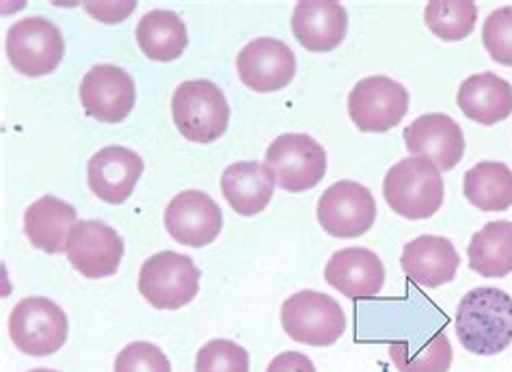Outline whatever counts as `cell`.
<instances>
[{"instance_id":"cell-7","label":"cell","mask_w":512,"mask_h":372,"mask_svg":"<svg viewBox=\"0 0 512 372\" xmlns=\"http://www.w3.org/2000/svg\"><path fill=\"white\" fill-rule=\"evenodd\" d=\"M5 48L9 63L29 78L55 72L65 55V42L59 26L39 16L13 24L7 31Z\"/></svg>"},{"instance_id":"cell-2","label":"cell","mask_w":512,"mask_h":372,"mask_svg":"<svg viewBox=\"0 0 512 372\" xmlns=\"http://www.w3.org/2000/svg\"><path fill=\"white\" fill-rule=\"evenodd\" d=\"M443 195H446V186H443L441 171L420 156L402 158L387 171L383 180L387 206L411 221L433 217L443 204Z\"/></svg>"},{"instance_id":"cell-5","label":"cell","mask_w":512,"mask_h":372,"mask_svg":"<svg viewBox=\"0 0 512 372\" xmlns=\"http://www.w3.org/2000/svg\"><path fill=\"white\" fill-rule=\"evenodd\" d=\"M201 273L195 262L175 251L147 258L139 273L141 297L156 310H180L199 292Z\"/></svg>"},{"instance_id":"cell-27","label":"cell","mask_w":512,"mask_h":372,"mask_svg":"<svg viewBox=\"0 0 512 372\" xmlns=\"http://www.w3.org/2000/svg\"><path fill=\"white\" fill-rule=\"evenodd\" d=\"M424 22L443 42H461L476 29L478 7L471 0H433L424 9Z\"/></svg>"},{"instance_id":"cell-32","label":"cell","mask_w":512,"mask_h":372,"mask_svg":"<svg viewBox=\"0 0 512 372\" xmlns=\"http://www.w3.org/2000/svg\"><path fill=\"white\" fill-rule=\"evenodd\" d=\"M29 372H57V370H48V368H35V370H29Z\"/></svg>"},{"instance_id":"cell-3","label":"cell","mask_w":512,"mask_h":372,"mask_svg":"<svg viewBox=\"0 0 512 372\" xmlns=\"http://www.w3.org/2000/svg\"><path fill=\"white\" fill-rule=\"evenodd\" d=\"M175 128L193 143H212L229 126V104L223 91L204 78L178 85L171 100Z\"/></svg>"},{"instance_id":"cell-13","label":"cell","mask_w":512,"mask_h":372,"mask_svg":"<svg viewBox=\"0 0 512 372\" xmlns=\"http://www.w3.org/2000/svg\"><path fill=\"white\" fill-rule=\"evenodd\" d=\"M240 81L258 93L279 91L292 83L296 57L292 48L275 37H258L238 52Z\"/></svg>"},{"instance_id":"cell-16","label":"cell","mask_w":512,"mask_h":372,"mask_svg":"<svg viewBox=\"0 0 512 372\" xmlns=\"http://www.w3.org/2000/svg\"><path fill=\"white\" fill-rule=\"evenodd\" d=\"M143 158L121 145H106L91 156L87 165L89 189L106 204L119 206L132 195L143 176Z\"/></svg>"},{"instance_id":"cell-1","label":"cell","mask_w":512,"mask_h":372,"mask_svg":"<svg viewBox=\"0 0 512 372\" xmlns=\"http://www.w3.org/2000/svg\"><path fill=\"white\" fill-rule=\"evenodd\" d=\"M456 334L463 347L482 357L512 344V297L500 288H474L456 308Z\"/></svg>"},{"instance_id":"cell-28","label":"cell","mask_w":512,"mask_h":372,"mask_svg":"<svg viewBox=\"0 0 512 372\" xmlns=\"http://www.w3.org/2000/svg\"><path fill=\"white\" fill-rule=\"evenodd\" d=\"M195 372H249V353L232 340H210L197 353Z\"/></svg>"},{"instance_id":"cell-19","label":"cell","mask_w":512,"mask_h":372,"mask_svg":"<svg viewBox=\"0 0 512 372\" xmlns=\"http://www.w3.org/2000/svg\"><path fill=\"white\" fill-rule=\"evenodd\" d=\"M400 264L417 286L439 288L456 277L461 258L448 238L424 234L402 249Z\"/></svg>"},{"instance_id":"cell-31","label":"cell","mask_w":512,"mask_h":372,"mask_svg":"<svg viewBox=\"0 0 512 372\" xmlns=\"http://www.w3.org/2000/svg\"><path fill=\"white\" fill-rule=\"evenodd\" d=\"M266 372H316L314 362L299 351H286L268 364Z\"/></svg>"},{"instance_id":"cell-25","label":"cell","mask_w":512,"mask_h":372,"mask_svg":"<svg viewBox=\"0 0 512 372\" xmlns=\"http://www.w3.org/2000/svg\"><path fill=\"white\" fill-rule=\"evenodd\" d=\"M465 197L484 212L508 210L512 206V169L495 161L474 165L465 174Z\"/></svg>"},{"instance_id":"cell-23","label":"cell","mask_w":512,"mask_h":372,"mask_svg":"<svg viewBox=\"0 0 512 372\" xmlns=\"http://www.w3.org/2000/svg\"><path fill=\"white\" fill-rule=\"evenodd\" d=\"M137 44L150 61L169 63L180 59L188 46L186 26L178 13L154 9L137 24Z\"/></svg>"},{"instance_id":"cell-8","label":"cell","mask_w":512,"mask_h":372,"mask_svg":"<svg viewBox=\"0 0 512 372\" xmlns=\"http://www.w3.org/2000/svg\"><path fill=\"white\" fill-rule=\"evenodd\" d=\"M266 165L288 193L314 189L327 174V152L307 135H281L266 150Z\"/></svg>"},{"instance_id":"cell-6","label":"cell","mask_w":512,"mask_h":372,"mask_svg":"<svg viewBox=\"0 0 512 372\" xmlns=\"http://www.w3.org/2000/svg\"><path fill=\"white\" fill-rule=\"evenodd\" d=\"M9 336L20 353L48 357L63 349L67 340V316L55 301L46 297L22 299L11 310Z\"/></svg>"},{"instance_id":"cell-18","label":"cell","mask_w":512,"mask_h":372,"mask_svg":"<svg viewBox=\"0 0 512 372\" xmlns=\"http://www.w3.org/2000/svg\"><path fill=\"white\" fill-rule=\"evenodd\" d=\"M292 33L312 52L335 50L348 33V13L335 0H301L292 16Z\"/></svg>"},{"instance_id":"cell-9","label":"cell","mask_w":512,"mask_h":372,"mask_svg":"<svg viewBox=\"0 0 512 372\" xmlns=\"http://www.w3.org/2000/svg\"><path fill=\"white\" fill-rule=\"evenodd\" d=\"M409 113V91L389 76L359 81L348 96V115L361 132H387Z\"/></svg>"},{"instance_id":"cell-15","label":"cell","mask_w":512,"mask_h":372,"mask_svg":"<svg viewBox=\"0 0 512 372\" xmlns=\"http://www.w3.org/2000/svg\"><path fill=\"white\" fill-rule=\"evenodd\" d=\"M404 143L415 156L426 158L437 169H454L465 154L463 130L446 113H426L404 130Z\"/></svg>"},{"instance_id":"cell-21","label":"cell","mask_w":512,"mask_h":372,"mask_svg":"<svg viewBox=\"0 0 512 372\" xmlns=\"http://www.w3.org/2000/svg\"><path fill=\"white\" fill-rule=\"evenodd\" d=\"M456 104L471 122L495 126L512 113V85L493 72L474 74L458 89Z\"/></svg>"},{"instance_id":"cell-4","label":"cell","mask_w":512,"mask_h":372,"mask_svg":"<svg viewBox=\"0 0 512 372\" xmlns=\"http://www.w3.org/2000/svg\"><path fill=\"white\" fill-rule=\"evenodd\" d=\"M281 325L288 338L309 347H331L346 331V314L333 297L301 290L281 305Z\"/></svg>"},{"instance_id":"cell-11","label":"cell","mask_w":512,"mask_h":372,"mask_svg":"<svg viewBox=\"0 0 512 372\" xmlns=\"http://www.w3.org/2000/svg\"><path fill=\"white\" fill-rule=\"evenodd\" d=\"M78 93L85 113L104 124L124 122L137 102L132 76L111 63L93 65Z\"/></svg>"},{"instance_id":"cell-17","label":"cell","mask_w":512,"mask_h":372,"mask_svg":"<svg viewBox=\"0 0 512 372\" xmlns=\"http://www.w3.org/2000/svg\"><path fill=\"white\" fill-rule=\"evenodd\" d=\"M325 279L348 299H374L385 286V267L374 251L346 247L335 251L327 262Z\"/></svg>"},{"instance_id":"cell-26","label":"cell","mask_w":512,"mask_h":372,"mask_svg":"<svg viewBox=\"0 0 512 372\" xmlns=\"http://www.w3.org/2000/svg\"><path fill=\"white\" fill-rule=\"evenodd\" d=\"M389 355L400 372H448L452 366V344L439 331L415 349L413 340H396L389 344Z\"/></svg>"},{"instance_id":"cell-14","label":"cell","mask_w":512,"mask_h":372,"mask_svg":"<svg viewBox=\"0 0 512 372\" xmlns=\"http://www.w3.org/2000/svg\"><path fill=\"white\" fill-rule=\"evenodd\" d=\"M65 256L72 267L89 279L115 275L124 258V241L102 221H80L70 234Z\"/></svg>"},{"instance_id":"cell-22","label":"cell","mask_w":512,"mask_h":372,"mask_svg":"<svg viewBox=\"0 0 512 372\" xmlns=\"http://www.w3.org/2000/svg\"><path fill=\"white\" fill-rule=\"evenodd\" d=\"M76 223L74 206L55 195L35 199L24 212V234L46 254H63Z\"/></svg>"},{"instance_id":"cell-12","label":"cell","mask_w":512,"mask_h":372,"mask_svg":"<svg viewBox=\"0 0 512 372\" xmlns=\"http://www.w3.org/2000/svg\"><path fill=\"white\" fill-rule=\"evenodd\" d=\"M165 228L175 243L199 249L219 238L223 212L208 193L182 191L165 210Z\"/></svg>"},{"instance_id":"cell-30","label":"cell","mask_w":512,"mask_h":372,"mask_svg":"<svg viewBox=\"0 0 512 372\" xmlns=\"http://www.w3.org/2000/svg\"><path fill=\"white\" fill-rule=\"evenodd\" d=\"M115 372H171V364L156 344L132 342L115 357Z\"/></svg>"},{"instance_id":"cell-29","label":"cell","mask_w":512,"mask_h":372,"mask_svg":"<svg viewBox=\"0 0 512 372\" xmlns=\"http://www.w3.org/2000/svg\"><path fill=\"white\" fill-rule=\"evenodd\" d=\"M482 44L493 61L512 68V7L491 13L482 26Z\"/></svg>"},{"instance_id":"cell-20","label":"cell","mask_w":512,"mask_h":372,"mask_svg":"<svg viewBox=\"0 0 512 372\" xmlns=\"http://www.w3.org/2000/svg\"><path fill=\"white\" fill-rule=\"evenodd\" d=\"M275 184V174L266 163L240 161L223 171L221 191L238 215L253 217L271 204Z\"/></svg>"},{"instance_id":"cell-10","label":"cell","mask_w":512,"mask_h":372,"mask_svg":"<svg viewBox=\"0 0 512 372\" xmlns=\"http://www.w3.org/2000/svg\"><path fill=\"white\" fill-rule=\"evenodd\" d=\"M316 215L327 234L335 238H357L374 225L376 202L363 184L340 180L322 193Z\"/></svg>"},{"instance_id":"cell-24","label":"cell","mask_w":512,"mask_h":372,"mask_svg":"<svg viewBox=\"0 0 512 372\" xmlns=\"http://www.w3.org/2000/svg\"><path fill=\"white\" fill-rule=\"evenodd\" d=\"M469 269L482 277H506L512 273V223L491 221L474 234L467 247Z\"/></svg>"}]
</instances>
